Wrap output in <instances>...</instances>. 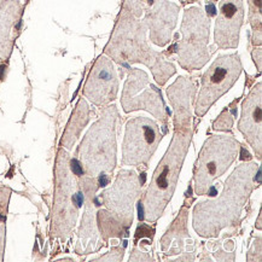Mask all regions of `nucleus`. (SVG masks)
Here are the masks:
<instances>
[{
	"instance_id": "f257e3e1",
	"label": "nucleus",
	"mask_w": 262,
	"mask_h": 262,
	"mask_svg": "<svg viewBox=\"0 0 262 262\" xmlns=\"http://www.w3.org/2000/svg\"><path fill=\"white\" fill-rule=\"evenodd\" d=\"M258 164L238 166L225 181L220 197L200 202L193 209V228L203 238H215L239 221L242 210L255 189Z\"/></svg>"
},
{
	"instance_id": "f03ea898",
	"label": "nucleus",
	"mask_w": 262,
	"mask_h": 262,
	"mask_svg": "<svg viewBox=\"0 0 262 262\" xmlns=\"http://www.w3.org/2000/svg\"><path fill=\"white\" fill-rule=\"evenodd\" d=\"M146 33L147 27L144 19L134 17L128 10L122 8L104 52L119 64L142 63L146 66L156 82L163 86L176 74L177 69L166 60L162 53L150 48Z\"/></svg>"
},
{
	"instance_id": "7ed1b4c3",
	"label": "nucleus",
	"mask_w": 262,
	"mask_h": 262,
	"mask_svg": "<svg viewBox=\"0 0 262 262\" xmlns=\"http://www.w3.org/2000/svg\"><path fill=\"white\" fill-rule=\"evenodd\" d=\"M192 134V128L176 129L169 147L154 172L150 186L144 197V203L142 204L144 219L149 223H155L159 220L172 200L179 181L185 157L190 149Z\"/></svg>"
},
{
	"instance_id": "20e7f679",
	"label": "nucleus",
	"mask_w": 262,
	"mask_h": 262,
	"mask_svg": "<svg viewBox=\"0 0 262 262\" xmlns=\"http://www.w3.org/2000/svg\"><path fill=\"white\" fill-rule=\"evenodd\" d=\"M119 112L115 105L104 107L80 143L76 155L83 172L91 178L113 172L116 166V123Z\"/></svg>"
},
{
	"instance_id": "39448f33",
	"label": "nucleus",
	"mask_w": 262,
	"mask_h": 262,
	"mask_svg": "<svg viewBox=\"0 0 262 262\" xmlns=\"http://www.w3.org/2000/svg\"><path fill=\"white\" fill-rule=\"evenodd\" d=\"M83 203V193L79 189L68 152L58 151L55 167V194L51 214L52 237L66 241L70 237L79 216V209Z\"/></svg>"
},
{
	"instance_id": "423d86ee",
	"label": "nucleus",
	"mask_w": 262,
	"mask_h": 262,
	"mask_svg": "<svg viewBox=\"0 0 262 262\" xmlns=\"http://www.w3.org/2000/svg\"><path fill=\"white\" fill-rule=\"evenodd\" d=\"M183 39L178 43V62L185 70H200L211 57L209 49L210 18L202 8L193 6L185 10L181 23Z\"/></svg>"
},
{
	"instance_id": "0eeeda50",
	"label": "nucleus",
	"mask_w": 262,
	"mask_h": 262,
	"mask_svg": "<svg viewBox=\"0 0 262 262\" xmlns=\"http://www.w3.org/2000/svg\"><path fill=\"white\" fill-rule=\"evenodd\" d=\"M239 143L233 136H211L202 146L194 168V192L209 193L214 180L227 172L238 156Z\"/></svg>"
},
{
	"instance_id": "6e6552de",
	"label": "nucleus",
	"mask_w": 262,
	"mask_h": 262,
	"mask_svg": "<svg viewBox=\"0 0 262 262\" xmlns=\"http://www.w3.org/2000/svg\"><path fill=\"white\" fill-rule=\"evenodd\" d=\"M243 66L238 53L221 55L214 60L202 78V87L194 103V113L202 117L213 104L232 89L239 79Z\"/></svg>"
},
{
	"instance_id": "1a4fd4ad",
	"label": "nucleus",
	"mask_w": 262,
	"mask_h": 262,
	"mask_svg": "<svg viewBox=\"0 0 262 262\" xmlns=\"http://www.w3.org/2000/svg\"><path fill=\"white\" fill-rule=\"evenodd\" d=\"M160 127L154 120L139 116L126 125L122 145L123 166H146L162 140Z\"/></svg>"
},
{
	"instance_id": "9d476101",
	"label": "nucleus",
	"mask_w": 262,
	"mask_h": 262,
	"mask_svg": "<svg viewBox=\"0 0 262 262\" xmlns=\"http://www.w3.org/2000/svg\"><path fill=\"white\" fill-rule=\"evenodd\" d=\"M121 105L125 113L145 110L164 125L167 123L168 112L161 91L150 83L149 75L142 69H128V76L121 96Z\"/></svg>"
},
{
	"instance_id": "9b49d317",
	"label": "nucleus",
	"mask_w": 262,
	"mask_h": 262,
	"mask_svg": "<svg viewBox=\"0 0 262 262\" xmlns=\"http://www.w3.org/2000/svg\"><path fill=\"white\" fill-rule=\"evenodd\" d=\"M139 178L134 170H120L115 183L100 194L104 206L125 228L133 223L134 203L140 194Z\"/></svg>"
},
{
	"instance_id": "f8f14e48",
	"label": "nucleus",
	"mask_w": 262,
	"mask_h": 262,
	"mask_svg": "<svg viewBox=\"0 0 262 262\" xmlns=\"http://www.w3.org/2000/svg\"><path fill=\"white\" fill-rule=\"evenodd\" d=\"M119 78L112 59L100 56L89 74L82 95L97 106H104L116 99Z\"/></svg>"
},
{
	"instance_id": "ddd939ff",
	"label": "nucleus",
	"mask_w": 262,
	"mask_h": 262,
	"mask_svg": "<svg viewBox=\"0 0 262 262\" xmlns=\"http://www.w3.org/2000/svg\"><path fill=\"white\" fill-rule=\"evenodd\" d=\"M179 5L168 0H146L144 22L150 29V40L163 48L172 41L179 16Z\"/></svg>"
},
{
	"instance_id": "4468645a",
	"label": "nucleus",
	"mask_w": 262,
	"mask_h": 262,
	"mask_svg": "<svg viewBox=\"0 0 262 262\" xmlns=\"http://www.w3.org/2000/svg\"><path fill=\"white\" fill-rule=\"evenodd\" d=\"M243 23V0H221L214 28L215 45L219 49H237Z\"/></svg>"
},
{
	"instance_id": "2eb2a0df",
	"label": "nucleus",
	"mask_w": 262,
	"mask_h": 262,
	"mask_svg": "<svg viewBox=\"0 0 262 262\" xmlns=\"http://www.w3.org/2000/svg\"><path fill=\"white\" fill-rule=\"evenodd\" d=\"M262 85H255L242 105V116L238 129L243 134L258 159L262 152Z\"/></svg>"
},
{
	"instance_id": "dca6fc26",
	"label": "nucleus",
	"mask_w": 262,
	"mask_h": 262,
	"mask_svg": "<svg viewBox=\"0 0 262 262\" xmlns=\"http://www.w3.org/2000/svg\"><path fill=\"white\" fill-rule=\"evenodd\" d=\"M83 187V201H85V213H83L81 225L79 230V239L76 245L78 254H91L99 250L102 245L99 244L98 232L95 223V209H93V198L97 187L95 186V178H83L79 181Z\"/></svg>"
},
{
	"instance_id": "f3484780",
	"label": "nucleus",
	"mask_w": 262,
	"mask_h": 262,
	"mask_svg": "<svg viewBox=\"0 0 262 262\" xmlns=\"http://www.w3.org/2000/svg\"><path fill=\"white\" fill-rule=\"evenodd\" d=\"M196 83L184 76H179L167 89V96L174 110L176 129L192 128V103L196 98Z\"/></svg>"
},
{
	"instance_id": "a211bd4d",
	"label": "nucleus",
	"mask_w": 262,
	"mask_h": 262,
	"mask_svg": "<svg viewBox=\"0 0 262 262\" xmlns=\"http://www.w3.org/2000/svg\"><path fill=\"white\" fill-rule=\"evenodd\" d=\"M21 0H0V59H9L15 32L22 16Z\"/></svg>"
},
{
	"instance_id": "6ab92c4d",
	"label": "nucleus",
	"mask_w": 262,
	"mask_h": 262,
	"mask_svg": "<svg viewBox=\"0 0 262 262\" xmlns=\"http://www.w3.org/2000/svg\"><path fill=\"white\" fill-rule=\"evenodd\" d=\"M90 113L91 110L86 99L81 98L78 102V104H76L75 109L73 110L72 116H70L68 123H67L64 133H63L62 142H60L62 143L63 149L70 150L74 146V144L79 139L82 129L89 123Z\"/></svg>"
},
{
	"instance_id": "aec40b11",
	"label": "nucleus",
	"mask_w": 262,
	"mask_h": 262,
	"mask_svg": "<svg viewBox=\"0 0 262 262\" xmlns=\"http://www.w3.org/2000/svg\"><path fill=\"white\" fill-rule=\"evenodd\" d=\"M249 5V23L253 29L251 41L255 46L262 43V0H248Z\"/></svg>"
},
{
	"instance_id": "412c9836",
	"label": "nucleus",
	"mask_w": 262,
	"mask_h": 262,
	"mask_svg": "<svg viewBox=\"0 0 262 262\" xmlns=\"http://www.w3.org/2000/svg\"><path fill=\"white\" fill-rule=\"evenodd\" d=\"M97 217H98L100 232H102L104 241L107 242L109 238L122 236V230L125 227H123L117 220L113 223V220L115 219V217L113 216L112 213H107L106 210H100ZM125 230H127V228H125Z\"/></svg>"
},
{
	"instance_id": "4be33fe9",
	"label": "nucleus",
	"mask_w": 262,
	"mask_h": 262,
	"mask_svg": "<svg viewBox=\"0 0 262 262\" xmlns=\"http://www.w3.org/2000/svg\"><path fill=\"white\" fill-rule=\"evenodd\" d=\"M146 6V0H125L123 2V9L128 10L134 17L139 18L143 15L144 9Z\"/></svg>"
},
{
	"instance_id": "5701e85b",
	"label": "nucleus",
	"mask_w": 262,
	"mask_h": 262,
	"mask_svg": "<svg viewBox=\"0 0 262 262\" xmlns=\"http://www.w3.org/2000/svg\"><path fill=\"white\" fill-rule=\"evenodd\" d=\"M232 125H233L232 116L230 115V113H228L227 110H225V112L219 116V119L215 121L214 129H216V130H230L231 128H232Z\"/></svg>"
},
{
	"instance_id": "b1692460",
	"label": "nucleus",
	"mask_w": 262,
	"mask_h": 262,
	"mask_svg": "<svg viewBox=\"0 0 262 262\" xmlns=\"http://www.w3.org/2000/svg\"><path fill=\"white\" fill-rule=\"evenodd\" d=\"M11 191L8 187H0V213H4L8 209Z\"/></svg>"
},
{
	"instance_id": "393cba45",
	"label": "nucleus",
	"mask_w": 262,
	"mask_h": 262,
	"mask_svg": "<svg viewBox=\"0 0 262 262\" xmlns=\"http://www.w3.org/2000/svg\"><path fill=\"white\" fill-rule=\"evenodd\" d=\"M152 233H154V231H152V230H150V228L147 227V226H145V225H142V226H139V227H138L136 237H137V238H139V237H143V236L152 237Z\"/></svg>"
},
{
	"instance_id": "a878e982",
	"label": "nucleus",
	"mask_w": 262,
	"mask_h": 262,
	"mask_svg": "<svg viewBox=\"0 0 262 262\" xmlns=\"http://www.w3.org/2000/svg\"><path fill=\"white\" fill-rule=\"evenodd\" d=\"M4 247H5V227L0 226V261L4 260Z\"/></svg>"
},
{
	"instance_id": "bb28decb",
	"label": "nucleus",
	"mask_w": 262,
	"mask_h": 262,
	"mask_svg": "<svg viewBox=\"0 0 262 262\" xmlns=\"http://www.w3.org/2000/svg\"><path fill=\"white\" fill-rule=\"evenodd\" d=\"M255 50H256V53H257V56L255 55V53L253 52L254 60H255V63H256V64H257V69H258V70H261V59H262V51H261V49H255Z\"/></svg>"
},
{
	"instance_id": "cd10ccee",
	"label": "nucleus",
	"mask_w": 262,
	"mask_h": 262,
	"mask_svg": "<svg viewBox=\"0 0 262 262\" xmlns=\"http://www.w3.org/2000/svg\"><path fill=\"white\" fill-rule=\"evenodd\" d=\"M207 13L209 16H214L215 15V8L213 4H208L207 5Z\"/></svg>"
},
{
	"instance_id": "c85d7f7f",
	"label": "nucleus",
	"mask_w": 262,
	"mask_h": 262,
	"mask_svg": "<svg viewBox=\"0 0 262 262\" xmlns=\"http://www.w3.org/2000/svg\"><path fill=\"white\" fill-rule=\"evenodd\" d=\"M179 2L183 3V4H192V3H197L200 0H179Z\"/></svg>"
}]
</instances>
